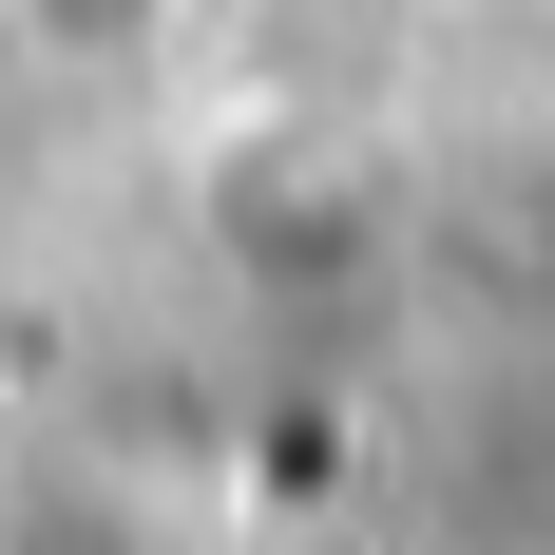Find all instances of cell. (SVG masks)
Returning a JSON list of instances; mask_svg holds the SVG:
<instances>
[{
	"label": "cell",
	"mask_w": 555,
	"mask_h": 555,
	"mask_svg": "<svg viewBox=\"0 0 555 555\" xmlns=\"http://www.w3.org/2000/svg\"><path fill=\"white\" fill-rule=\"evenodd\" d=\"M172 39V0H0V57H39V77H134Z\"/></svg>",
	"instance_id": "cell-1"
}]
</instances>
